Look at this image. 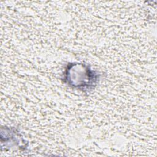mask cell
I'll use <instances>...</instances> for the list:
<instances>
[{"mask_svg": "<svg viewBox=\"0 0 157 157\" xmlns=\"http://www.w3.org/2000/svg\"><path fill=\"white\" fill-rule=\"evenodd\" d=\"M99 73L88 65L69 63L64 72V82L69 86L82 91L92 90L99 80Z\"/></svg>", "mask_w": 157, "mask_h": 157, "instance_id": "1", "label": "cell"}]
</instances>
